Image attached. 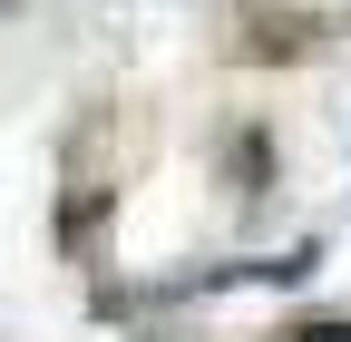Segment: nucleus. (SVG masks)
Returning a JSON list of instances; mask_svg holds the SVG:
<instances>
[{
  "label": "nucleus",
  "mask_w": 351,
  "mask_h": 342,
  "mask_svg": "<svg viewBox=\"0 0 351 342\" xmlns=\"http://www.w3.org/2000/svg\"><path fill=\"white\" fill-rule=\"evenodd\" d=\"M293 342H351V323H313V332H293Z\"/></svg>",
  "instance_id": "1"
}]
</instances>
